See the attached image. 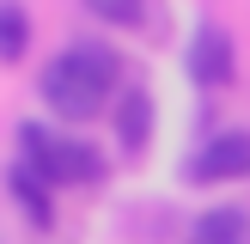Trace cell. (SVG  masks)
<instances>
[{"label":"cell","instance_id":"obj_1","mask_svg":"<svg viewBox=\"0 0 250 244\" xmlns=\"http://www.w3.org/2000/svg\"><path fill=\"white\" fill-rule=\"evenodd\" d=\"M110 85H116V61H110V49H61L55 61L43 67V104L55 110L61 122H85L104 110Z\"/></svg>","mask_w":250,"mask_h":244},{"label":"cell","instance_id":"obj_2","mask_svg":"<svg viewBox=\"0 0 250 244\" xmlns=\"http://www.w3.org/2000/svg\"><path fill=\"white\" fill-rule=\"evenodd\" d=\"M19 165L31 171V177H43L49 189L98 183V177H104V159H98L85 141H55V134L37 128V122H24V128H19Z\"/></svg>","mask_w":250,"mask_h":244},{"label":"cell","instance_id":"obj_3","mask_svg":"<svg viewBox=\"0 0 250 244\" xmlns=\"http://www.w3.org/2000/svg\"><path fill=\"white\" fill-rule=\"evenodd\" d=\"M250 177V128H226L189 159V183H238Z\"/></svg>","mask_w":250,"mask_h":244},{"label":"cell","instance_id":"obj_4","mask_svg":"<svg viewBox=\"0 0 250 244\" xmlns=\"http://www.w3.org/2000/svg\"><path fill=\"white\" fill-rule=\"evenodd\" d=\"M189 80L195 85H232V37L220 24H202L189 43Z\"/></svg>","mask_w":250,"mask_h":244},{"label":"cell","instance_id":"obj_5","mask_svg":"<svg viewBox=\"0 0 250 244\" xmlns=\"http://www.w3.org/2000/svg\"><path fill=\"white\" fill-rule=\"evenodd\" d=\"M189 244H250V214L244 207H214V214L195 220Z\"/></svg>","mask_w":250,"mask_h":244},{"label":"cell","instance_id":"obj_6","mask_svg":"<svg viewBox=\"0 0 250 244\" xmlns=\"http://www.w3.org/2000/svg\"><path fill=\"white\" fill-rule=\"evenodd\" d=\"M116 128H122V146H128V153H141V146H146V128H153V104H146V92H141V85H128V92H122Z\"/></svg>","mask_w":250,"mask_h":244},{"label":"cell","instance_id":"obj_7","mask_svg":"<svg viewBox=\"0 0 250 244\" xmlns=\"http://www.w3.org/2000/svg\"><path fill=\"white\" fill-rule=\"evenodd\" d=\"M31 49V12L19 0H0V61H24Z\"/></svg>","mask_w":250,"mask_h":244},{"label":"cell","instance_id":"obj_8","mask_svg":"<svg viewBox=\"0 0 250 244\" xmlns=\"http://www.w3.org/2000/svg\"><path fill=\"white\" fill-rule=\"evenodd\" d=\"M43 189H49V183H43V177H31L24 165L12 171V195H19V207L37 220V226H55V214H49V195H43Z\"/></svg>","mask_w":250,"mask_h":244},{"label":"cell","instance_id":"obj_9","mask_svg":"<svg viewBox=\"0 0 250 244\" xmlns=\"http://www.w3.org/2000/svg\"><path fill=\"white\" fill-rule=\"evenodd\" d=\"M85 6H92L104 24H128L134 12H141V0H85Z\"/></svg>","mask_w":250,"mask_h":244}]
</instances>
